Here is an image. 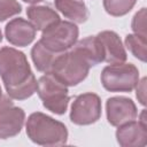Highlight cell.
<instances>
[{"label": "cell", "instance_id": "1", "mask_svg": "<svg viewBox=\"0 0 147 147\" xmlns=\"http://www.w3.org/2000/svg\"><path fill=\"white\" fill-rule=\"evenodd\" d=\"M0 76L10 99L25 100L37 92V79L28 59L16 48H0Z\"/></svg>", "mask_w": 147, "mask_h": 147}, {"label": "cell", "instance_id": "2", "mask_svg": "<svg viewBox=\"0 0 147 147\" xmlns=\"http://www.w3.org/2000/svg\"><path fill=\"white\" fill-rule=\"evenodd\" d=\"M25 127L30 140L40 146H61L68 140L67 126L40 111L28 117Z\"/></svg>", "mask_w": 147, "mask_h": 147}, {"label": "cell", "instance_id": "3", "mask_svg": "<svg viewBox=\"0 0 147 147\" xmlns=\"http://www.w3.org/2000/svg\"><path fill=\"white\" fill-rule=\"evenodd\" d=\"M90 68L86 57L72 46L70 51L57 54L48 74L65 86H76L87 77Z\"/></svg>", "mask_w": 147, "mask_h": 147}, {"label": "cell", "instance_id": "4", "mask_svg": "<svg viewBox=\"0 0 147 147\" xmlns=\"http://www.w3.org/2000/svg\"><path fill=\"white\" fill-rule=\"evenodd\" d=\"M37 93L42 106L53 114L63 115L67 111L70 96L68 86L57 80L53 75L45 74L37 82Z\"/></svg>", "mask_w": 147, "mask_h": 147}, {"label": "cell", "instance_id": "5", "mask_svg": "<svg viewBox=\"0 0 147 147\" xmlns=\"http://www.w3.org/2000/svg\"><path fill=\"white\" fill-rule=\"evenodd\" d=\"M139 82V70L132 63H113L101 72L102 86L109 92H131Z\"/></svg>", "mask_w": 147, "mask_h": 147}, {"label": "cell", "instance_id": "6", "mask_svg": "<svg viewBox=\"0 0 147 147\" xmlns=\"http://www.w3.org/2000/svg\"><path fill=\"white\" fill-rule=\"evenodd\" d=\"M78 34V26L74 22L60 20L42 31L39 41L54 53H63L76 44Z\"/></svg>", "mask_w": 147, "mask_h": 147}, {"label": "cell", "instance_id": "7", "mask_svg": "<svg viewBox=\"0 0 147 147\" xmlns=\"http://www.w3.org/2000/svg\"><path fill=\"white\" fill-rule=\"evenodd\" d=\"M101 108V100L95 93L87 92L79 94L71 105L70 121L77 125L93 124L100 119Z\"/></svg>", "mask_w": 147, "mask_h": 147}, {"label": "cell", "instance_id": "8", "mask_svg": "<svg viewBox=\"0 0 147 147\" xmlns=\"http://www.w3.org/2000/svg\"><path fill=\"white\" fill-rule=\"evenodd\" d=\"M24 110L15 106L7 96H2L0 100V139L17 136L24 125Z\"/></svg>", "mask_w": 147, "mask_h": 147}, {"label": "cell", "instance_id": "9", "mask_svg": "<svg viewBox=\"0 0 147 147\" xmlns=\"http://www.w3.org/2000/svg\"><path fill=\"white\" fill-rule=\"evenodd\" d=\"M107 119L110 125L119 126L124 123L133 121L138 116L134 102L125 96H113L106 102Z\"/></svg>", "mask_w": 147, "mask_h": 147}, {"label": "cell", "instance_id": "10", "mask_svg": "<svg viewBox=\"0 0 147 147\" xmlns=\"http://www.w3.org/2000/svg\"><path fill=\"white\" fill-rule=\"evenodd\" d=\"M96 38L100 42L103 62L107 63H121L126 61V52L122 44L121 38L114 31H101L96 34Z\"/></svg>", "mask_w": 147, "mask_h": 147}, {"label": "cell", "instance_id": "11", "mask_svg": "<svg viewBox=\"0 0 147 147\" xmlns=\"http://www.w3.org/2000/svg\"><path fill=\"white\" fill-rule=\"evenodd\" d=\"M37 30L30 21H26L22 17L13 18L9 21L5 28V34L7 40L18 47H25L30 45L36 38Z\"/></svg>", "mask_w": 147, "mask_h": 147}, {"label": "cell", "instance_id": "12", "mask_svg": "<svg viewBox=\"0 0 147 147\" xmlns=\"http://www.w3.org/2000/svg\"><path fill=\"white\" fill-rule=\"evenodd\" d=\"M116 139L122 147L146 146L147 144V125L141 122L130 121L117 126Z\"/></svg>", "mask_w": 147, "mask_h": 147}, {"label": "cell", "instance_id": "13", "mask_svg": "<svg viewBox=\"0 0 147 147\" xmlns=\"http://www.w3.org/2000/svg\"><path fill=\"white\" fill-rule=\"evenodd\" d=\"M26 15L34 29L39 31H44L60 21L59 14L47 6H30L26 9Z\"/></svg>", "mask_w": 147, "mask_h": 147}, {"label": "cell", "instance_id": "14", "mask_svg": "<svg viewBox=\"0 0 147 147\" xmlns=\"http://www.w3.org/2000/svg\"><path fill=\"white\" fill-rule=\"evenodd\" d=\"M55 8L75 24L87 21L88 10L83 0H55Z\"/></svg>", "mask_w": 147, "mask_h": 147}, {"label": "cell", "instance_id": "15", "mask_svg": "<svg viewBox=\"0 0 147 147\" xmlns=\"http://www.w3.org/2000/svg\"><path fill=\"white\" fill-rule=\"evenodd\" d=\"M74 47L77 48L86 57V60L90 62L91 67H94V65L99 64L100 62H103L101 46H100V42H99L96 36H90L79 41H76Z\"/></svg>", "mask_w": 147, "mask_h": 147}, {"label": "cell", "instance_id": "16", "mask_svg": "<svg viewBox=\"0 0 147 147\" xmlns=\"http://www.w3.org/2000/svg\"><path fill=\"white\" fill-rule=\"evenodd\" d=\"M57 54L60 53H54L49 51L40 41H37L31 49V57L34 63V67L38 71L44 74H48L51 71V68Z\"/></svg>", "mask_w": 147, "mask_h": 147}, {"label": "cell", "instance_id": "17", "mask_svg": "<svg viewBox=\"0 0 147 147\" xmlns=\"http://www.w3.org/2000/svg\"><path fill=\"white\" fill-rule=\"evenodd\" d=\"M125 46L138 60L146 62V37L139 34H127L125 37Z\"/></svg>", "mask_w": 147, "mask_h": 147}, {"label": "cell", "instance_id": "18", "mask_svg": "<svg viewBox=\"0 0 147 147\" xmlns=\"http://www.w3.org/2000/svg\"><path fill=\"white\" fill-rule=\"evenodd\" d=\"M137 0H103L105 10L111 16H124L136 5Z\"/></svg>", "mask_w": 147, "mask_h": 147}, {"label": "cell", "instance_id": "19", "mask_svg": "<svg viewBox=\"0 0 147 147\" xmlns=\"http://www.w3.org/2000/svg\"><path fill=\"white\" fill-rule=\"evenodd\" d=\"M22 11V6L17 0H0V22L15 16Z\"/></svg>", "mask_w": 147, "mask_h": 147}, {"label": "cell", "instance_id": "20", "mask_svg": "<svg viewBox=\"0 0 147 147\" xmlns=\"http://www.w3.org/2000/svg\"><path fill=\"white\" fill-rule=\"evenodd\" d=\"M131 28L136 34L146 37V8H141L132 18Z\"/></svg>", "mask_w": 147, "mask_h": 147}, {"label": "cell", "instance_id": "21", "mask_svg": "<svg viewBox=\"0 0 147 147\" xmlns=\"http://www.w3.org/2000/svg\"><path fill=\"white\" fill-rule=\"evenodd\" d=\"M136 91H137V98H138V101L145 106L146 105V78H142L141 80H139L136 85Z\"/></svg>", "mask_w": 147, "mask_h": 147}, {"label": "cell", "instance_id": "22", "mask_svg": "<svg viewBox=\"0 0 147 147\" xmlns=\"http://www.w3.org/2000/svg\"><path fill=\"white\" fill-rule=\"evenodd\" d=\"M24 2H28V3H31V5H34V3H38V2H40V1H42V0H23Z\"/></svg>", "mask_w": 147, "mask_h": 147}, {"label": "cell", "instance_id": "23", "mask_svg": "<svg viewBox=\"0 0 147 147\" xmlns=\"http://www.w3.org/2000/svg\"><path fill=\"white\" fill-rule=\"evenodd\" d=\"M1 98H2V91H1V86H0V100H1Z\"/></svg>", "mask_w": 147, "mask_h": 147}, {"label": "cell", "instance_id": "24", "mask_svg": "<svg viewBox=\"0 0 147 147\" xmlns=\"http://www.w3.org/2000/svg\"><path fill=\"white\" fill-rule=\"evenodd\" d=\"M1 40H2V33H1V30H0V42H1Z\"/></svg>", "mask_w": 147, "mask_h": 147}]
</instances>
